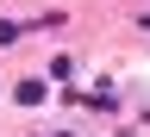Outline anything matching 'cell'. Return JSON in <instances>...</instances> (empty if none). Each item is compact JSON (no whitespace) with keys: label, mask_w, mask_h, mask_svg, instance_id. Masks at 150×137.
I'll list each match as a JSON object with an SVG mask.
<instances>
[{"label":"cell","mask_w":150,"mask_h":137,"mask_svg":"<svg viewBox=\"0 0 150 137\" xmlns=\"http://www.w3.org/2000/svg\"><path fill=\"white\" fill-rule=\"evenodd\" d=\"M44 100V81H19V106H38Z\"/></svg>","instance_id":"obj_1"},{"label":"cell","mask_w":150,"mask_h":137,"mask_svg":"<svg viewBox=\"0 0 150 137\" xmlns=\"http://www.w3.org/2000/svg\"><path fill=\"white\" fill-rule=\"evenodd\" d=\"M0 44H19V25H13V19H0Z\"/></svg>","instance_id":"obj_2"},{"label":"cell","mask_w":150,"mask_h":137,"mask_svg":"<svg viewBox=\"0 0 150 137\" xmlns=\"http://www.w3.org/2000/svg\"><path fill=\"white\" fill-rule=\"evenodd\" d=\"M144 31H150V19H144Z\"/></svg>","instance_id":"obj_3"}]
</instances>
